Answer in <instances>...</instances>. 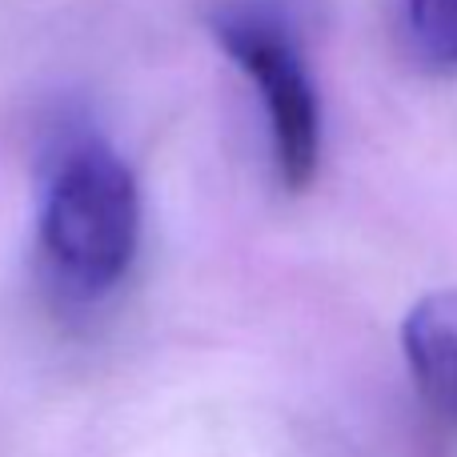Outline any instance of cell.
Listing matches in <instances>:
<instances>
[{
	"label": "cell",
	"mask_w": 457,
	"mask_h": 457,
	"mask_svg": "<svg viewBox=\"0 0 457 457\" xmlns=\"http://www.w3.org/2000/svg\"><path fill=\"white\" fill-rule=\"evenodd\" d=\"M141 185L96 129L72 125L48 149L37 209V249L48 285L72 305L120 289L141 253Z\"/></svg>",
	"instance_id": "obj_1"
},
{
	"label": "cell",
	"mask_w": 457,
	"mask_h": 457,
	"mask_svg": "<svg viewBox=\"0 0 457 457\" xmlns=\"http://www.w3.org/2000/svg\"><path fill=\"white\" fill-rule=\"evenodd\" d=\"M209 29L257 88L281 185L305 189L321 165V96L289 8L281 0H217Z\"/></svg>",
	"instance_id": "obj_2"
},
{
	"label": "cell",
	"mask_w": 457,
	"mask_h": 457,
	"mask_svg": "<svg viewBox=\"0 0 457 457\" xmlns=\"http://www.w3.org/2000/svg\"><path fill=\"white\" fill-rule=\"evenodd\" d=\"M402 349L421 402L457 426V289H437L410 309Z\"/></svg>",
	"instance_id": "obj_3"
},
{
	"label": "cell",
	"mask_w": 457,
	"mask_h": 457,
	"mask_svg": "<svg viewBox=\"0 0 457 457\" xmlns=\"http://www.w3.org/2000/svg\"><path fill=\"white\" fill-rule=\"evenodd\" d=\"M405 24L429 64L457 69V0H405Z\"/></svg>",
	"instance_id": "obj_4"
}]
</instances>
